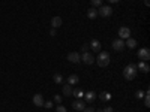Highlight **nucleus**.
Segmentation results:
<instances>
[{
  "instance_id": "f257e3e1",
  "label": "nucleus",
  "mask_w": 150,
  "mask_h": 112,
  "mask_svg": "<svg viewBox=\"0 0 150 112\" xmlns=\"http://www.w3.org/2000/svg\"><path fill=\"white\" fill-rule=\"evenodd\" d=\"M137 72H138V69H137V64L129 63L126 67L123 69V78H125L126 81H134L135 76H137Z\"/></svg>"
},
{
  "instance_id": "f03ea898",
  "label": "nucleus",
  "mask_w": 150,
  "mask_h": 112,
  "mask_svg": "<svg viewBox=\"0 0 150 112\" xmlns=\"http://www.w3.org/2000/svg\"><path fill=\"white\" fill-rule=\"evenodd\" d=\"M110 54L105 51V52H99V55L96 57V63H98V66L99 67H107V66L110 64Z\"/></svg>"
},
{
  "instance_id": "7ed1b4c3",
  "label": "nucleus",
  "mask_w": 150,
  "mask_h": 112,
  "mask_svg": "<svg viewBox=\"0 0 150 112\" xmlns=\"http://www.w3.org/2000/svg\"><path fill=\"white\" fill-rule=\"evenodd\" d=\"M113 14V8H111V6H101V8L99 9H98V15H101V17H104V18H105V17H110V15H111Z\"/></svg>"
},
{
  "instance_id": "20e7f679",
  "label": "nucleus",
  "mask_w": 150,
  "mask_h": 112,
  "mask_svg": "<svg viewBox=\"0 0 150 112\" xmlns=\"http://www.w3.org/2000/svg\"><path fill=\"white\" fill-rule=\"evenodd\" d=\"M138 58H140V61H147V60H150V49L149 48H141L138 51Z\"/></svg>"
},
{
  "instance_id": "39448f33",
  "label": "nucleus",
  "mask_w": 150,
  "mask_h": 112,
  "mask_svg": "<svg viewBox=\"0 0 150 112\" xmlns=\"http://www.w3.org/2000/svg\"><path fill=\"white\" fill-rule=\"evenodd\" d=\"M81 60L86 63V64H93V61H95V57H93V54L92 52H83V55H81Z\"/></svg>"
},
{
  "instance_id": "423d86ee",
  "label": "nucleus",
  "mask_w": 150,
  "mask_h": 112,
  "mask_svg": "<svg viewBox=\"0 0 150 112\" xmlns=\"http://www.w3.org/2000/svg\"><path fill=\"white\" fill-rule=\"evenodd\" d=\"M113 49L114 51H123L125 49V42H123L122 39H116V41H113Z\"/></svg>"
},
{
  "instance_id": "0eeeda50",
  "label": "nucleus",
  "mask_w": 150,
  "mask_h": 112,
  "mask_svg": "<svg viewBox=\"0 0 150 112\" xmlns=\"http://www.w3.org/2000/svg\"><path fill=\"white\" fill-rule=\"evenodd\" d=\"M119 36H120V39L131 37V30H129V27H120L119 29Z\"/></svg>"
},
{
  "instance_id": "6e6552de",
  "label": "nucleus",
  "mask_w": 150,
  "mask_h": 112,
  "mask_svg": "<svg viewBox=\"0 0 150 112\" xmlns=\"http://www.w3.org/2000/svg\"><path fill=\"white\" fill-rule=\"evenodd\" d=\"M68 60L71 63H80L81 61V55L78 54V52H69V54H68Z\"/></svg>"
},
{
  "instance_id": "1a4fd4ad",
  "label": "nucleus",
  "mask_w": 150,
  "mask_h": 112,
  "mask_svg": "<svg viewBox=\"0 0 150 112\" xmlns=\"http://www.w3.org/2000/svg\"><path fill=\"white\" fill-rule=\"evenodd\" d=\"M89 47L92 48V51H93V52H101V47H102V45H101V42H99V41L93 39V41L89 43Z\"/></svg>"
},
{
  "instance_id": "9d476101",
  "label": "nucleus",
  "mask_w": 150,
  "mask_h": 112,
  "mask_svg": "<svg viewBox=\"0 0 150 112\" xmlns=\"http://www.w3.org/2000/svg\"><path fill=\"white\" fill-rule=\"evenodd\" d=\"M44 97H42V94H35L33 96V105H36V106H44Z\"/></svg>"
},
{
  "instance_id": "9b49d317",
  "label": "nucleus",
  "mask_w": 150,
  "mask_h": 112,
  "mask_svg": "<svg viewBox=\"0 0 150 112\" xmlns=\"http://www.w3.org/2000/svg\"><path fill=\"white\" fill-rule=\"evenodd\" d=\"M137 69L141 70V72H144V73H149V72H150V66L147 63H144V61H140L138 64H137Z\"/></svg>"
},
{
  "instance_id": "f8f14e48",
  "label": "nucleus",
  "mask_w": 150,
  "mask_h": 112,
  "mask_svg": "<svg viewBox=\"0 0 150 112\" xmlns=\"http://www.w3.org/2000/svg\"><path fill=\"white\" fill-rule=\"evenodd\" d=\"M72 108H74L75 111H83L84 108H86V103H84L83 100H80V99H78V100H75V102L72 103Z\"/></svg>"
},
{
  "instance_id": "ddd939ff",
  "label": "nucleus",
  "mask_w": 150,
  "mask_h": 112,
  "mask_svg": "<svg viewBox=\"0 0 150 112\" xmlns=\"http://www.w3.org/2000/svg\"><path fill=\"white\" fill-rule=\"evenodd\" d=\"M84 96H86V103H87V105H92L93 100L96 99L95 91H89V93H84Z\"/></svg>"
},
{
  "instance_id": "4468645a",
  "label": "nucleus",
  "mask_w": 150,
  "mask_h": 112,
  "mask_svg": "<svg viewBox=\"0 0 150 112\" xmlns=\"http://www.w3.org/2000/svg\"><path fill=\"white\" fill-rule=\"evenodd\" d=\"M62 93L65 97H69V96H72V87H71L69 84L66 85H63V88H62Z\"/></svg>"
},
{
  "instance_id": "2eb2a0df",
  "label": "nucleus",
  "mask_w": 150,
  "mask_h": 112,
  "mask_svg": "<svg viewBox=\"0 0 150 112\" xmlns=\"http://www.w3.org/2000/svg\"><path fill=\"white\" fill-rule=\"evenodd\" d=\"M125 47H128L129 49H134L137 47V41H135V39H132V37H128L126 42H125Z\"/></svg>"
},
{
  "instance_id": "dca6fc26",
  "label": "nucleus",
  "mask_w": 150,
  "mask_h": 112,
  "mask_svg": "<svg viewBox=\"0 0 150 112\" xmlns=\"http://www.w3.org/2000/svg\"><path fill=\"white\" fill-rule=\"evenodd\" d=\"M51 25H53V29H57L62 25V18L60 17H54L53 19H51Z\"/></svg>"
},
{
  "instance_id": "f3484780",
  "label": "nucleus",
  "mask_w": 150,
  "mask_h": 112,
  "mask_svg": "<svg viewBox=\"0 0 150 112\" xmlns=\"http://www.w3.org/2000/svg\"><path fill=\"white\" fill-rule=\"evenodd\" d=\"M78 81H80L78 75H69V78H68V84L69 85H75V84H78Z\"/></svg>"
},
{
  "instance_id": "a211bd4d",
  "label": "nucleus",
  "mask_w": 150,
  "mask_h": 112,
  "mask_svg": "<svg viewBox=\"0 0 150 112\" xmlns=\"http://www.w3.org/2000/svg\"><path fill=\"white\" fill-rule=\"evenodd\" d=\"M87 17H89L90 19H95V18L98 17V9H95V8L89 9V11H87Z\"/></svg>"
},
{
  "instance_id": "6ab92c4d",
  "label": "nucleus",
  "mask_w": 150,
  "mask_h": 112,
  "mask_svg": "<svg viewBox=\"0 0 150 112\" xmlns=\"http://www.w3.org/2000/svg\"><path fill=\"white\" fill-rule=\"evenodd\" d=\"M72 94H74L77 99H81V97L84 96V91H83L81 88H75V90H72Z\"/></svg>"
},
{
  "instance_id": "aec40b11",
  "label": "nucleus",
  "mask_w": 150,
  "mask_h": 112,
  "mask_svg": "<svg viewBox=\"0 0 150 112\" xmlns=\"http://www.w3.org/2000/svg\"><path fill=\"white\" fill-rule=\"evenodd\" d=\"M99 99H101V100H104V102H105V100H110V99H111V94L107 93V91H104V93L99 94Z\"/></svg>"
},
{
  "instance_id": "412c9836",
  "label": "nucleus",
  "mask_w": 150,
  "mask_h": 112,
  "mask_svg": "<svg viewBox=\"0 0 150 112\" xmlns=\"http://www.w3.org/2000/svg\"><path fill=\"white\" fill-rule=\"evenodd\" d=\"M143 99H144V106H150V94H149V90H147V93L144 94V97H143Z\"/></svg>"
},
{
  "instance_id": "4be33fe9",
  "label": "nucleus",
  "mask_w": 150,
  "mask_h": 112,
  "mask_svg": "<svg viewBox=\"0 0 150 112\" xmlns=\"http://www.w3.org/2000/svg\"><path fill=\"white\" fill-rule=\"evenodd\" d=\"M62 81H63V76H62L60 73H56V75H54V82H56V84H60Z\"/></svg>"
},
{
  "instance_id": "5701e85b",
  "label": "nucleus",
  "mask_w": 150,
  "mask_h": 112,
  "mask_svg": "<svg viewBox=\"0 0 150 112\" xmlns=\"http://www.w3.org/2000/svg\"><path fill=\"white\" fill-rule=\"evenodd\" d=\"M92 5L95 8H101L102 6V0H92Z\"/></svg>"
},
{
  "instance_id": "b1692460",
  "label": "nucleus",
  "mask_w": 150,
  "mask_h": 112,
  "mask_svg": "<svg viewBox=\"0 0 150 112\" xmlns=\"http://www.w3.org/2000/svg\"><path fill=\"white\" fill-rule=\"evenodd\" d=\"M144 94H146L144 91L140 90V91H137V93H135V97H137V99H143V97H144Z\"/></svg>"
},
{
  "instance_id": "393cba45",
  "label": "nucleus",
  "mask_w": 150,
  "mask_h": 112,
  "mask_svg": "<svg viewBox=\"0 0 150 112\" xmlns=\"http://www.w3.org/2000/svg\"><path fill=\"white\" fill-rule=\"evenodd\" d=\"M56 112H68V111H66V108H65V106H62V105H59V106L56 108Z\"/></svg>"
},
{
  "instance_id": "a878e982",
  "label": "nucleus",
  "mask_w": 150,
  "mask_h": 112,
  "mask_svg": "<svg viewBox=\"0 0 150 112\" xmlns=\"http://www.w3.org/2000/svg\"><path fill=\"white\" fill-rule=\"evenodd\" d=\"M83 112H95V108L93 106H86L83 109Z\"/></svg>"
},
{
  "instance_id": "bb28decb",
  "label": "nucleus",
  "mask_w": 150,
  "mask_h": 112,
  "mask_svg": "<svg viewBox=\"0 0 150 112\" xmlns=\"http://www.w3.org/2000/svg\"><path fill=\"white\" fill-rule=\"evenodd\" d=\"M89 48H90V47H89V43L81 45V51H83V52H87V51H89Z\"/></svg>"
},
{
  "instance_id": "cd10ccee",
  "label": "nucleus",
  "mask_w": 150,
  "mask_h": 112,
  "mask_svg": "<svg viewBox=\"0 0 150 112\" xmlns=\"http://www.w3.org/2000/svg\"><path fill=\"white\" fill-rule=\"evenodd\" d=\"M62 99H63L62 96H59V94H56V96H54V102H57V103H62Z\"/></svg>"
},
{
  "instance_id": "c85d7f7f",
  "label": "nucleus",
  "mask_w": 150,
  "mask_h": 112,
  "mask_svg": "<svg viewBox=\"0 0 150 112\" xmlns=\"http://www.w3.org/2000/svg\"><path fill=\"white\" fill-rule=\"evenodd\" d=\"M44 106L47 108V109H51V108H53V102H47V103H44Z\"/></svg>"
},
{
  "instance_id": "c756f323",
  "label": "nucleus",
  "mask_w": 150,
  "mask_h": 112,
  "mask_svg": "<svg viewBox=\"0 0 150 112\" xmlns=\"http://www.w3.org/2000/svg\"><path fill=\"white\" fill-rule=\"evenodd\" d=\"M102 112H113V108L108 106V108H105V109H102Z\"/></svg>"
},
{
  "instance_id": "7c9ffc66",
  "label": "nucleus",
  "mask_w": 150,
  "mask_h": 112,
  "mask_svg": "<svg viewBox=\"0 0 150 112\" xmlns=\"http://www.w3.org/2000/svg\"><path fill=\"white\" fill-rule=\"evenodd\" d=\"M50 35H51V36H56V29H51V30H50Z\"/></svg>"
},
{
  "instance_id": "2f4dec72",
  "label": "nucleus",
  "mask_w": 150,
  "mask_h": 112,
  "mask_svg": "<svg viewBox=\"0 0 150 112\" xmlns=\"http://www.w3.org/2000/svg\"><path fill=\"white\" fill-rule=\"evenodd\" d=\"M108 2H110V3H117L119 0H108Z\"/></svg>"
},
{
  "instance_id": "473e14b6",
  "label": "nucleus",
  "mask_w": 150,
  "mask_h": 112,
  "mask_svg": "<svg viewBox=\"0 0 150 112\" xmlns=\"http://www.w3.org/2000/svg\"><path fill=\"white\" fill-rule=\"evenodd\" d=\"M144 3H146V6H149L150 5V0H144Z\"/></svg>"
}]
</instances>
